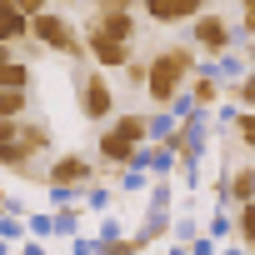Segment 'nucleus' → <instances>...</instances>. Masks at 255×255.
Segmentation results:
<instances>
[{
  "label": "nucleus",
  "mask_w": 255,
  "mask_h": 255,
  "mask_svg": "<svg viewBox=\"0 0 255 255\" xmlns=\"http://www.w3.org/2000/svg\"><path fill=\"white\" fill-rule=\"evenodd\" d=\"M225 255H240V250H225Z\"/></svg>",
  "instance_id": "21"
},
{
  "label": "nucleus",
  "mask_w": 255,
  "mask_h": 255,
  "mask_svg": "<svg viewBox=\"0 0 255 255\" xmlns=\"http://www.w3.org/2000/svg\"><path fill=\"white\" fill-rule=\"evenodd\" d=\"M220 100V80L215 75H195V85H190V105H215Z\"/></svg>",
  "instance_id": "14"
},
{
  "label": "nucleus",
  "mask_w": 255,
  "mask_h": 255,
  "mask_svg": "<svg viewBox=\"0 0 255 255\" xmlns=\"http://www.w3.org/2000/svg\"><path fill=\"white\" fill-rule=\"evenodd\" d=\"M30 40H40L45 50L70 55V60H85V55H90L85 30H75V25H70V15H60V10H40V15H35V25H30Z\"/></svg>",
  "instance_id": "2"
},
{
  "label": "nucleus",
  "mask_w": 255,
  "mask_h": 255,
  "mask_svg": "<svg viewBox=\"0 0 255 255\" xmlns=\"http://www.w3.org/2000/svg\"><path fill=\"white\" fill-rule=\"evenodd\" d=\"M140 250H145L140 235H130V240H105V245H100V255H140Z\"/></svg>",
  "instance_id": "18"
},
{
  "label": "nucleus",
  "mask_w": 255,
  "mask_h": 255,
  "mask_svg": "<svg viewBox=\"0 0 255 255\" xmlns=\"http://www.w3.org/2000/svg\"><path fill=\"white\" fill-rule=\"evenodd\" d=\"M10 5H20V10H25V15H40V10H45V5H50V0H10Z\"/></svg>",
  "instance_id": "20"
},
{
  "label": "nucleus",
  "mask_w": 255,
  "mask_h": 255,
  "mask_svg": "<svg viewBox=\"0 0 255 255\" xmlns=\"http://www.w3.org/2000/svg\"><path fill=\"white\" fill-rule=\"evenodd\" d=\"M80 115L85 120H110L115 115V85L105 80V70H90L80 80Z\"/></svg>",
  "instance_id": "5"
},
{
  "label": "nucleus",
  "mask_w": 255,
  "mask_h": 255,
  "mask_svg": "<svg viewBox=\"0 0 255 255\" xmlns=\"http://www.w3.org/2000/svg\"><path fill=\"white\" fill-rule=\"evenodd\" d=\"M5 90H30V65L15 55V45H5V70H0Z\"/></svg>",
  "instance_id": "12"
},
{
  "label": "nucleus",
  "mask_w": 255,
  "mask_h": 255,
  "mask_svg": "<svg viewBox=\"0 0 255 255\" xmlns=\"http://www.w3.org/2000/svg\"><path fill=\"white\" fill-rule=\"evenodd\" d=\"M235 235H240V240H245V245H255V200H250V205H240V210H235Z\"/></svg>",
  "instance_id": "16"
},
{
  "label": "nucleus",
  "mask_w": 255,
  "mask_h": 255,
  "mask_svg": "<svg viewBox=\"0 0 255 255\" xmlns=\"http://www.w3.org/2000/svg\"><path fill=\"white\" fill-rule=\"evenodd\" d=\"M55 5H65V0H55Z\"/></svg>",
  "instance_id": "22"
},
{
  "label": "nucleus",
  "mask_w": 255,
  "mask_h": 255,
  "mask_svg": "<svg viewBox=\"0 0 255 255\" xmlns=\"http://www.w3.org/2000/svg\"><path fill=\"white\" fill-rule=\"evenodd\" d=\"M20 145H25L30 155H35V150H50V130H45L40 120H30V115H25V120H20Z\"/></svg>",
  "instance_id": "13"
},
{
  "label": "nucleus",
  "mask_w": 255,
  "mask_h": 255,
  "mask_svg": "<svg viewBox=\"0 0 255 255\" xmlns=\"http://www.w3.org/2000/svg\"><path fill=\"white\" fill-rule=\"evenodd\" d=\"M85 45H90V60H95V70H125L135 60V50H130V40H115L110 30H100L95 20H85Z\"/></svg>",
  "instance_id": "3"
},
{
  "label": "nucleus",
  "mask_w": 255,
  "mask_h": 255,
  "mask_svg": "<svg viewBox=\"0 0 255 255\" xmlns=\"http://www.w3.org/2000/svg\"><path fill=\"white\" fill-rule=\"evenodd\" d=\"M195 75V45L190 40H170L150 55V100L155 105H175L180 100V85H190Z\"/></svg>",
  "instance_id": "1"
},
{
  "label": "nucleus",
  "mask_w": 255,
  "mask_h": 255,
  "mask_svg": "<svg viewBox=\"0 0 255 255\" xmlns=\"http://www.w3.org/2000/svg\"><path fill=\"white\" fill-rule=\"evenodd\" d=\"M250 255H255V245H250Z\"/></svg>",
  "instance_id": "23"
},
{
  "label": "nucleus",
  "mask_w": 255,
  "mask_h": 255,
  "mask_svg": "<svg viewBox=\"0 0 255 255\" xmlns=\"http://www.w3.org/2000/svg\"><path fill=\"white\" fill-rule=\"evenodd\" d=\"M90 180H95V165L80 150H60L50 160V190H85Z\"/></svg>",
  "instance_id": "6"
},
{
  "label": "nucleus",
  "mask_w": 255,
  "mask_h": 255,
  "mask_svg": "<svg viewBox=\"0 0 255 255\" xmlns=\"http://www.w3.org/2000/svg\"><path fill=\"white\" fill-rule=\"evenodd\" d=\"M230 125H235V135H240V145H250V150H255V110H240V115H235Z\"/></svg>",
  "instance_id": "17"
},
{
  "label": "nucleus",
  "mask_w": 255,
  "mask_h": 255,
  "mask_svg": "<svg viewBox=\"0 0 255 255\" xmlns=\"http://www.w3.org/2000/svg\"><path fill=\"white\" fill-rule=\"evenodd\" d=\"M100 30H110L115 40H135V10H115V5H95L90 15Z\"/></svg>",
  "instance_id": "10"
},
{
  "label": "nucleus",
  "mask_w": 255,
  "mask_h": 255,
  "mask_svg": "<svg viewBox=\"0 0 255 255\" xmlns=\"http://www.w3.org/2000/svg\"><path fill=\"white\" fill-rule=\"evenodd\" d=\"M25 100H30V90H5V95H0V120H20Z\"/></svg>",
  "instance_id": "15"
},
{
  "label": "nucleus",
  "mask_w": 255,
  "mask_h": 255,
  "mask_svg": "<svg viewBox=\"0 0 255 255\" xmlns=\"http://www.w3.org/2000/svg\"><path fill=\"white\" fill-rule=\"evenodd\" d=\"M230 40H235V30H230L225 15H210V10H205L200 20H190V45H195L200 55H225Z\"/></svg>",
  "instance_id": "4"
},
{
  "label": "nucleus",
  "mask_w": 255,
  "mask_h": 255,
  "mask_svg": "<svg viewBox=\"0 0 255 255\" xmlns=\"http://www.w3.org/2000/svg\"><path fill=\"white\" fill-rule=\"evenodd\" d=\"M135 155H140V140H130V135L110 120V130H100V160L125 170V165H135Z\"/></svg>",
  "instance_id": "8"
},
{
  "label": "nucleus",
  "mask_w": 255,
  "mask_h": 255,
  "mask_svg": "<svg viewBox=\"0 0 255 255\" xmlns=\"http://www.w3.org/2000/svg\"><path fill=\"white\" fill-rule=\"evenodd\" d=\"M30 25H35V15H25L20 5H10V0H0V35H5V45H25Z\"/></svg>",
  "instance_id": "9"
},
{
  "label": "nucleus",
  "mask_w": 255,
  "mask_h": 255,
  "mask_svg": "<svg viewBox=\"0 0 255 255\" xmlns=\"http://www.w3.org/2000/svg\"><path fill=\"white\" fill-rule=\"evenodd\" d=\"M220 190H225L235 205H250V200H255V165H240V170H230V180H225Z\"/></svg>",
  "instance_id": "11"
},
{
  "label": "nucleus",
  "mask_w": 255,
  "mask_h": 255,
  "mask_svg": "<svg viewBox=\"0 0 255 255\" xmlns=\"http://www.w3.org/2000/svg\"><path fill=\"white\" fill-rule=\"evenodd\" d=\"M140 10L155 25H180V20H200L205 15V0H140Z\"/></svg>",
  "instance_id": "7"
},
{
  "label": "nucleus",
  "mask_w": 255,
  "mask_h": 255,
  "mask_svg": "<svg viewBox=\"0 0 255 255\" xmlns=\"http://www.w3.org/2000/svg\"><path fill=\"white\" fill-rule=\"evenodd\" d=\"M235 100H240L245 110H255V70H245V80L235 85Z\"/></svg>",
  "instance_id": "19"
}]
</instances>
